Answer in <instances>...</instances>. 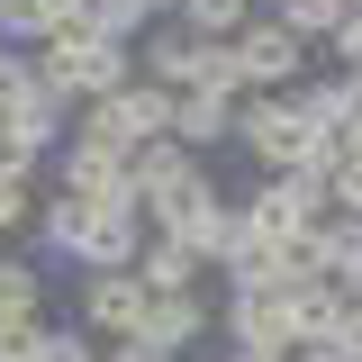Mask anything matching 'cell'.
<instances>
[{"mask_svg":"<svg viewBox=\"0 0 362 362\" xmlns=\"http://www.w3.org/2000/svg\"><path fill=\"white\" fill-rule=\"evenodd\" d=\"M37 73H45V90H54L64 109H82V100H109L118 82H136V45L100 37L90 18H73V28H54V37L37 45Z\"/></svg>","mask_w":362,"mask_h":362,"instance_id":"obj_1","label":"cell"},{"mask_svg":"<svg viewBox=\"0 0 362 362\" xmlns=\"http://www.w3.org/2000/svg\"><path fill=\"white\" fill-rule=\"evenodd\" d=\"M127 190H136V209H145V235H163V226L181 218V209H199L218 181H209V163L190 154V145H127Z\"/></svg>","mask_w":362,"mask_h":362,"instance_id":"obj_2","label":"cell"},{"mask_svg":"<svg viewBox=\"0 0 362 362\" xmlns=\"http://www.w3.org/2000/svg\"><path fill=\"white\" fill-rule=\"evenodd\" d=\"M235 145H245L263 173L317 163V127L299 118V100H290V90H245V100H235Z\"/></svg>","mask_w":362,"mask_h":362,"instance_id":"obj_3","label":"cell"},{"mask_svg":"<svg viewBox=\"0 0 362 362\" xmlns=\"http://www.w3.org/2000/svg\"><path fill=\"white\" fill-rule=\"evenodd\" d=\"M235 209L263 226V235H299V226H326V218H335V190H326L317 163H290V173H263L254 199H235Z\"/></svg>","mask_w":362,"mask_h":362,"instance_id":"obj_4","label":"cell"},{"mask_svg":"<svg viewBox=\"0 0 362 362\" xmlns=\"http://www.w3.org/2000/svg\"><path fill=\"white\" fill-rule=\"evenodd\" d=\"M226 54H235V82H245V90H290V82H308V45L290 37L272 9H254V18L226 37Z\"/></svg>","mask_w":362,"mask_h":362,"instance_id":"obj_5","label":"cell"},{"mask_svg":"<svg viewBox=\"0 0 362 362\" xmlns=\"http://www.w3.org/2000/svg\"><path fill=\"white\" fill-rule=\"evenodd\" d=\"M226 344H254V354H299V317H290V290H226Z\"/></svg>","mask_w":362,"mask_h":362,"instance_id":"obj_6","label":"cell"},{"mask_svg":"<svg viewBox=\"0 0 362 362\" xmlns=\"http://www.w3.org/2000/svg\"><path fill=\"white\" fill-rule=\"evenodd\" d=\"M209 326H218V308H209L199 290H154V299H145V326H136L127 344H145L154 362H181Z\"/></svg>","mask_w":362,"mask_h":362,"instance_id":"obj_7","label":"cell"},{"mask_svg":"<svg viewBox=\"0 0 362 362\" xmlns=\"http://www.w3.org/2000/svg\"><path fill=\"white\" fill-rule=\"evenodd\" d=\"M145 281L136 272H82V299H73V326H90V335H109V344H127L136 326H145Z\"/></svg>","mask_w":362,"mask_h":362,"instance_id":"obj_8","label":"cell"},{"mask_svg":"<svg viewBox=\"0 0 362 362\" xmlns=\"http://www.w3.org/2000/svg\"><path fill=\"white\" fill-rule=\"evenodd\" d=\"M54 190L82 199V209L136 199V190H127V154H109V145H73V136H64V154H54Z\"/></svg>","mask_w":362,"mask_h":362,"instance_id":"obj_9","label":"cell"},{"mask_svg":"<svg viewBox=\"0 0 362 362\" xmlns=\"http://www.w3.org/2000/svg\"><path fill=\"white\" fill-rule=\"evenodd\" d=\"M235 100H245V90H218V82L173 90V145H190V154L226 145V136H235Z\"/></svg>","mask_w":362,"mask_h":362,"instance_id":"obj_10","label":"cell"},{"mask_svg":"<svg viewBox=\"0 0 362 362\" xmlns=\"http://www.w3.org/2000/svg\"><path fill=\"white\" fill-rule=\"evenodd\" d=\"M136 254H145V209H136V199H109V209H90L82 272H136Z\"/></svg>","mask_w":362,"mask_h":362,"instance_id":"obj_11","label":"cell"},{"mask_svg":"<svg viewBox=\"0 0 362 362\" xmlns=\"http://www.w3.org/2000/svg\"><path fill=\"white\" fill-rule=\"evenodd\" d=\"M235 226H245V218H235V199H226V190H209V199H199V209H181L163 235H181L199 263H226V254H235Z\"/></svg>","mask_w":362,"mask_h":362,"instance_id":"obj_12","label":"cell"},{"mask_svg":"<svg viewBox=\"0 0 362 362\" xmlns=\"http://www.w3.org/2000/svg\"><path fill=\"white\" fill-rule=\"evenodd\" d=\"M199 254H190V245H181V235H145V254H136V281H145V290H199Z\"/></svg>","mask_w":362,"mask_h":362,"instance_id":"obj_13","label":"cell"},{"mask_svg":"<svg viewBox=\"0 0 362 362\" xmlns=\"http://www.w3.org/2000/svg\"><path fill=\"white\" fill-rule=\"evenodd\" d=\"M82 235H90V209L54 190V199H45V218H37V245L54 254V263H82Z\"/></svg>","mask_w":362,"mask_h":362,"instance_id":"obj_14","label":"cell"},{"mask_svg":"<svg viewBox=\"0 0 362 362\" xmlns=\"http://www.w3.org/2000/svg\"><path fill=\"white\" fill-rule=\"evenodd\" d=\"M317 254H326V281H344V290H362V218H335L317 226Z\"/></svg>","mask_w":362,"mask_h":362,"instance_id":"obj_15","label":"cell"},{"mask_svg":"<svg viewBox=\"0 0 362 362\" xmlns=\"http://www.w3.org/2000/svg\"><path fill=\"white\" fill-rule=\"evenodd\" d=\"M335 308H344V281H308V290H290L299 344H326V335H335Z\"/></svg>","mask_w":362,"mask_h":362,"instance_id":"obj_16","label":"cell"},{"mask_svg":"<svg viewBox=\"0 0 362 362\" xmlns=\"http://www.w3.org/2000/svg\"><path fill=\"white\" fill-rule=\"evenodd\" d=\"M0 317H45V272L28 254H0Z\"/></svg>","mask_w":362,"mask_h":362,"instance_id":"obj_17","label":"cell"},{"mask_svg":"<svg viewBox=\"0 0 362 362\" xmlns=\"http://www.w3.org/2000/svg\"><path fill=\"white\" fill-rule=\"evenodd\" d=\"M272 18H281V28H290L299 45H317V37H335L344 0H272Z\"/></svg>","mask_w":362,"mask_h":362,"instance_id":"obj_18","label":"cell"},{"mask_svg":"<svg viewBox=\"0 0 362 362\" xmlns=\"http://www.w3.org/2000/svg\"><path fill=\"white\" fill-rule=\"evenodd\" d=\"M54 37V18H45V0H0V45H18V54H37Z\"/></svg>","mask_w":362,"mask_h":362,"instance_id":"obj_19","label":"cell"},{"mask_svg":"<svg viewBox=\"0 0 362 362\" xmlns=\"http://www.w3.org/2000/svg\"><path fill=\"white\" fill-rule=\"evenodd\" d=\"M173 18H181V28H190V37H235V28H245L254 9H245V0H181Z\"/></svg>","mask_w":362,"mask_h":362,"instance_id":"obj_20","label":"cell"},{"mask_svg":"<svg viewBox=\"0 0 362 362\" xmlns=\"http://www.w3.org/2000/svg\"><path fill=\"white\" fill-rule=\"evenodd\" d=\"M90 28L118 37V45H136L145 28H154V9H145V0H90Z\"/></svg>","mask_w":362,"mask_h":362,"instance_id":"obj_21","label":"cell"},{"mask_svg":"<svg viewBox=\"0 0 362 362\" xmlns=\"http://www.w3.org/2000/svg\"><path fill=\"white\" fill-rule=\"evenodd\" d=\"M37 163H45V145L28 127H9V118H0V173H18V181H37Z\"/></svg>","mask_w":362,"mask_h":362,"instance_id":"obj_22","label":"cell"},{"mask_svg":"<svg viewBox=\"0 0 362 362\" xmlns=\"http://www.w3.org/2000/svg\"><path fill=\"white\" fill-rule=\"evenodd\" d=\"M37 362H100V344H90V326H45Z\"/></svg>","mask_w":362,"mask_h":362,"instance_id":"obj_23","label":"cell"},{"mask_svg":"<svg viewBox=\"0 0 362 362\" xmlns=\"http://www.w3.org/2000/svg\"><path fill=\"white\" fill-rule=\"evenodd\" d=\"M45 344V317H0V362H37Z\"/></svg>","mask_w":362,"mask_h":362,"instance_id":"obj_24","label":"cell"},{"mask_svg":"<svg viewBox=\"0 0 362 362\" xmlns=\"http://www.w3.org/2000/svg\"><path fill=\"white\" fill-rule=\"evenodd\" d=\"M344 362H362V290H344V308H335V335H326Z\"/></svg>","mask_w":362,"mask_h":362,"instance_id":"obj_25","label":"cell"},{"mask_svg":"<svg viewBox=\"0 0 362 362\" xmlns=\"http://www.w3.org/2000/svg\"><path fill=\"white\" fill-rule=\"evenodd\" d=\"M28 218H37V199H28V181H18V173H0V235H18Z\"/></svg>","mask_w":362,"mask_h":362,"instance_id":"obj_26","label":"cell"},{"mask_svg":"<svg viewBox=\"0 0 362 362\" xmlns=\"http://www.w3.org/2000/svg\"><path fill=\"white\" fill-rule=\"evenodd\" d=\"M326 45L344 54V73H362V9H344V18H335V37H326Z\"/></svg>","mask_w":362,"mask_h":362,"instance_id":"obj_27","label":"cell"},{"mask_svg":"<svg viewBox=\"0 0 362 362\" xmlns=\"http://www.w3.org/2000/svg\"><path fill=\"white\" fill-rule=\"evenodd\" d=\"M45 18H54V28H73V18H90V0H45Z\"/></svg>","mask_w":362,"mask_h":362,"instance_id":"obj_28","label":"cell"},{"mask_svg":"<svg viewBox=\"0 0 362 362\" xmlns=\"http://www.w3.org/2000/svg\"><path fill=\"white\" fill-rule=\"evenodd\" d=\"M100 362H154L145 344H100Z\"/></svg>","mask_w":362,"mask_h":362,"instance_id":"obj_29","label":"cell"},{"mask_svg":"<svg viewBox=\"0 0 362 362\" xmlns=\"http://www.w3.org/2000/svg\"><path fill=\"white\" fill-rule=\"evenodd\" d=\"M226 362H290V354H254V344H226Z\"/></svg>","mask_w":362,"mask_h":362,"instance_id":"obj_30","label":"cell"},{"mask_svg":"<svg viewBox=\"0 0 362 362\" xmlns=\"http://www.w3.org/2000/svg\"><path fill=\"white\" fill-rule=\"evenodd\" d=\"M290 362H344V354H335V344H299Z\"/></svg>","mask_w":362,"mask_h":362,"instance_id":"obj_31","label":"cell"},{"mask_svg":"<svg viewBox=\"0 0 362 362\" xmlns=\"http://www.w3.org/2000/svg\"><path fill=\"white\" fill-rule=\"evenodd\" d=\"M145 9H154V18H173V9H181V0H145Z\"/></svg>","mask_w":362,"mask_h":362,"instance_id":"obj_32","label":"cell"},{"mask_svg":"<svg viewBox=\"0 0 362 362\" xmlns=\"http://www.w3.org/2000/svg\"><path fill=\"white\" fill-rule=\"evenodd\" d=\"M245 9H263V0H245Z\"/></svg>","mask_w":362,"mask_h":362,"instance_id":"obj_33","label":"cell"},{"mask_svg":"<svg viewBox=\"0 0 362 362\" xmlns=\"http://www.w3.org/2000/svg\"><path fill=\"white\" fill-rule=\"evenodd\" d=\"M181 362H190V354H181Z\"/></svg>","mask_w":362,"mask_h":362,"instance_id":"obj_34","label":"cell"}]
</instances>
